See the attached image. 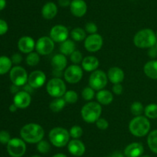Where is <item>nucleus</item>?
Listing matches in <instances>:
<instances>
[{
    "label": "nucleus",
    "instance_id": "1",
    "mask_svg": "<svg viewBox=\"0 0 157 157\" xmlns=\"http://www.w3.org/2000/svg\"><path fill=\"white\" fill-rule=\"evenodd\" d=\"M20 135L25 142L29 143H38L43 139L44 131L42 126L36 123H29L20 130Z\"/></svg>",
    "mask_w": 157,
    "mask_h": 157
},
{
    "label": "nucleus",
    "instance_id": "32",
    "mask_svg": "<svg viewBox=\"0 0 157 157\" xmlns=\"http://www.w3.org/2000/svg\"><path fill=\"white\" fill-rule=\"evenodd\" d=\"M25 61L27 65L30 66H35L36 65L38 64L40 61V56L38 52H30L28 54L27 57L25 58Z\"/></svg>",
    "mask_w": 157,
    "mask_h": 157
},
{
    "label": "nucleus",
    "instance_id": "37",
    "mask_svg": "<svg viewBox=\"0 0 157 157\" xmlns=\"http://www.w3.org/2000/svg\"><path fill=\"white\" fill-rule=\"evenodd\" d=\"M69 133L73 139H79L83 135V129L80 126H74L71 128Z\"/></svg>",
    "mask_w": 157,
    "mask_h": 157
},
{
    "label": "nucleus",
    "instance_id": "39",
    "mask_svg": "<svg viewBox=\"0 0 157 157\" xmlns=\"http://www.w3.org/2000/svg\"><path fill=\"white\" fill-rule=\"evenodd\" d=\"M95 123H96L97 127L101 130H106L109 126L108 121L104 118H99Z\"/></svg>",
    "mask_w": 157,
    "mask_h": 157
},
{
    "label": "nucleus",
    "instance_id": "7",
    "mask_svg": "<svg viewBox=\"0 0 157 157\" xmlns=\"http://www.w3.org/2000/svg\"><path fill=\"white\" fill-rule=\"evenodd\" d=\"M108 78L107 75L102 70H97L92 72L89 77V86L94 90H101L107 86Z\"/></svg>",
    "mask_w": 157,
    "mask_h": 157
},
{
    "label": "nucleus",
    "instance_id": "45",
    "mask_svg": "<svg viewBox=\"0 0 157 157\" xmlns=\"http://www.w3.org/2000/svg\"><path fill=\"white\" fill-rule=\"evenodd\" d=\"M148 53L149 55H150L151 58H156L157 56V47L156 45H155L154 46H153V47L150 48V50H149Z\"/></svg>",
    "mask_w": 157,
    "mask_h": 157
},
{
    "label": "nucleus",
    "instance_id": "11",
    "mask_svg": "<svg viewBox=\"0 0 157 157\" xmlns=\"http://www.w3.org/2000/svg\"><path fill=\"white\" fill-rule=\"evenodd\" d=\"M55 48V42L48 36H42L38 38L35 44V49L39 55H47L52 53Z\"/></svg>",
    "mask_w": 157,
    "mask_h": 157
},
{
    "label": "nucleus",
    "instance_id": "27",
    "mask_svg": "<svg viewBox=\"0 0 157 157\" xmlns=\"http://www.w3.org/2000/svg\"><path fill=\"white\" fill-rule=\"evenodd\" d=\"M12 62L7 56H0V75H5L12 69Z\"/></svg>",
    "mask_w": 157,
    "mask_h": 157
},
{
    "label": "nucleus",
    "instance_id": "31",
    "mask_svg": "<svg viewBox=\"0 0 157 157\" xmlns=\"http://www.w3.org/2000/svg\"><path fill=\"white\" fill-rule=\"evenodd\" d=\"M144 114L148 119H157V104L150 103L144 108Z\"/></svg>",
    "mask_w": 157,
    "mask_h": 157
},
{
    "label": "nucleus",
    "instance_id": "18",
    "mask_svg": "<svg viewBox=\"0 0 157 157\" xmlns=\"http://www.w3.org/2000/svg\"><path fill=\"white\" fill-rule=\"evenodd\" d=\"M35 42L32 37L23 36L18 42V48L23 53H30L35 49Z\"/></svg>",
    "mask_w": 157,
    "mask_h": 157
},
{
    "label": "nucleus",
    "instance_id": "53",
    "mask_svg": "<svg viewBox=\"0 0 157 157\" xmlns=\"http://www.w3.org/2000/svg\"><path fill=\"white\" fill-rule=\"evenodd\" d=\"M140 157H151V156H150V155H141Z\"/></svg>",
    "mask_w": 157,
    "mask_h": 157
},
{
    "label": "nucleus",
    "instance_id": "35",
    "mask_svg": "<svg viewBox=\"0 0 157 157\" xmlns=\"http://www.w3.org/2000/svg\"><path fill=\"white\" fill-rule=\"evenodd\" d=\"M37 149L40 153L46 154L50 151L51 146L48 142L42 139L37 143Z\"/></svg>",
    "mask_w": 157,
    "mask_h": 157
},
{
    "label": "nucleus",
    "instance_id": "10",
    "mask_svg": "<svg viewBox=\"0 0 157 157\" xmlns=\"http://www.w3.org/2000/svg\"><path fill=\"white\" fill-rule=\"evenodd\" d=\"M83 77V69L78 65L74 64L68 66L64 72V78L67 83L75 84L81 80Z\"/></svg>",
    "mask_w": 157,
    "mask_h": 157
},
{
    "label": "nucleus",
    "instance_id": "20",
    "mask_svg": "<svg viewBox=\"0 0 157 157\" xmlns=\"http://www.w3.org/2000/svg\"><path fill=\"white\" fill-rule=\"evenodd\" d=\"M107 78L113 84L121 83L124 79V72L121 68L113 66L107 72Z\"/></svg>",
    "mask_w": 157,
    "mask_h": 157
},
{
    "label": "nucleus",
    "instance_id": "42",
    "mask_svg": "<svg viewBox=\"0 0 157 157\" xmlns=\"http://www.w3.org/2000/svg\"><path fill=\"white\" fill-rule=\"evenodd\" d=\"M9 26L5 20L0 19V35H2L8 32Z\"/></svg>",
    "mask_w": 157,
    "mask_h": 157
},
{
    "label": "nucleus",
    "instance_id": "3",
    "mask_svg": "<svg viewBox=\"0 0 157 157\" xmlns=\"http://www.w3.org/2000/svg\"><path fill=\"white\" fill-rule=\"evenodd\" d=\"M129 129L132 135L136 137H144L149 133L150 122L148 118L143 115L135 116L129 124Z\"/></svg>",
    "mask_w": 157,
    "mask_h": 157
},
{
    "label": "nucleus",
    "instance_id": "46",
    "mask_svg": "<svg viewBox=\"0 0 157 157\" xmlns=\"http://www.w3.org/2000/svg\"><path fill=\"white\" fill-rule=\"evenodd\" d=\"M71 2V0H58V5H59L61 7H63V8L70 6Z\"/></svg>",
    "mask_w": 157,
    "mask_h": 157
},
{
    "label": "nucleus",
    "instance_id": "30",
    "mask_svg": "<svg viewBox=\"0 0 157 157\" xmlns=\"http://www.w3.org/2000/svg\"><path fill=\"white\" fill-rule=\"evenodd\" d=\"M71 36L73 38V40L76 42H81L86 38V32L84 29L82 28L77 27L75 28L71 32Z\"/></svg>",
    "mask_w": 157,
    "mask_h": 157
},
{
    "label": "nucleus",
    "instance_id": "17",
    "mask_svg": "<svg viewBox=\"0 0 157 157\" xmlns=\"http://www.w3.org/2000/svg\"><path fill=\"white\" fill-rule=\"evenodd\" d=\"M70 10L72 15L81 18L87 12V3L84 0H72L70 5Z\"/></svg>",
    "mask_w": 157,
    "mask_h": 157
},
{
    "label": "nucleus",
    "instance_id": "26",
    "mask_svg": "<svg viewBox=\"0 0 157 157\" xmlns=\"http://www.w3.org/2000/svg\"><path fill=\"white\" fill-rule=\"evenodd\" d=\"M75 43L72 40L67 39L61 43L60 51L64 55H71L75 51Z\"/></svg>",
    "mask_w": 157,
    "mask_h": 157
},
{
    "label": "nucleus",
    "instance_id": "8",
    "mask_svg": "<svg viewBox=\"0 0 157 157\" xmlns=\"http://www.w3.org/2000/svg\"><path fill=\"white\" fill-rule=\"evenodd\" d=\"M7 152L12 157H21L26 152L25 142L20 138H12L7 144Z\"/></svg>",
    "mask_w": 157,
    "mask_h": 157
},
{
    "label": "nucleus",
    "instance_id": "14",
    "mask_svg": "<svg viewBox=\"0 0 157 157\" xmlns=\"http://www.w3.org/2000/svg\"><path fill=\"white\" fill-rule=\"evenodd\" d=\"M46 82V75L41 70H35L31 72L28 78V84L33 89H38L43 86Z\"/></svg>",
    "mask_w": 157,
    "mask_h": 157
},
{
    "label": "nucleus",
    "instance_id": "12",
    "mask_svg": "<svg viewBox=\"0 0 157 157\" xmlns=\"http://www.w3.org/2000/svg\"><path fill=\"white\" fill-rule=\"evenodd\" d=\"M103 43L104 41L101 35L98 33L90 34V35L86 37L84 47L88 52H96L102 48Z\"/></svg>",
    "mask_w": 157,
    "mask_h": 157
},
{
    "label": "nucleus",
    "instance_id": "13",
    "mask_svg": "<svg viewBox=\"0 0 157 157\" xmlns=\"http://www.w3.org/2000/svg\"><path fill=\"white\" fill-rule=\"evenodd\" d=\"M69 32L67 28L62 25L53 26L50 31V38L55 42H63L67 39Z\"/></svg>",
    "mask_w": 157,
    "mask_h": 157
},
{
    "label": "nucleus",
    "instance_id": "48",
    "mask_svg": "<svg viewBox=\"0 0 157 157\" xmlns=\"http://www.w3.org/2000/svg\"><path fill=\"white\" fill-rule=\"evenodd\" d=\"M18 109V108L17 107V106H15L14 103H12V104L10 105V106H9V111H10V112H16V110Z\"/></svg>",
    "mask_w": 157,
    "mask_h": 157
},
{
    "label": "nucleus",
    "instance_id": "21",
    "mask_svg": "<svg viewBox=\"0 0 157 157\" xmlns=\"http://www.w3.org/2000/svg\"><path fill=\"white\" fill-rule=\"evenodd\" d=\"M58 13V7L56 4L52 2H48L41 9V15L45 19L50 20L55 18Z\"/></svg>",
    "mask_w": 157,
    "mask_h": 157
},
{
    "label": "nucleus",
    "instance_id": "38",
    "mask_svg": "<svg viewBox=\"0 0 157 157\" xmlns=\"http://www.w3.org/2000/svg\"><path fill=\"white\" fill-rule=\"evenodd\" d=\"M70 58H71V61L73 63L75 64L78 65V63L81 62L83 60V55L82 53H81L80 51H77L75 50L71 55H70Z\"/></svg>",
    "mask_w": 157,
    "mask_h": 157
},
{
    "label": "nucleus",
    "instance_id": "22",
    "mask_svg": "<svg viewBox=\"0 0 157 157\" xmlns=\"http://www.w3.org/2000/svg\"><path fill=\"white\" fill-rule=\"evenodd\" d=\"M51 64H52V68H53V70L61 71L62 72V70L65 69L67 64L66 55L61 53L56 54V55L52 57Z\"/></svg>",
    "mask_w": 157,
    "mask_h": 157
},
{
    "label": "nucleus",
    "instance_id": "5",
    "mask_svg": "<svg viewBox=\"0 0 157 157\" xmlns=\"http://www.w3.org/2000/svg\"><path fill=\"white\" fill-rule=\"evenodd\" d=\"M49 140L53 146L61 148L68 144L70 133L63 127L53 128L49 132Z\"/></svg>",
    "mask_w": 157,
    "mask_h": 157
},
{
    "label": "nucleus",
    "instance_id": "15",
    "mask_svg": "<svg viewBox=\"0 0 157 157\" xmlns=\"http://www.w3.org/2000/svg\"><path fill=\"white\" fill-rule=\"evenodd\" d=\"M32 102L30 93L25 91H19L15 95L13 103L18 109H25L29 107Z\"/></svg>",
    "mask_w": 157,
    "mask_h": 157
},
{
    "label": "nucleus",
    "instance_id": "25",
    "mask_svg": "<svg viewBox=\"0 0 157 157\" xmlns=\"http://www.w3.org/2000/svg\"><path fill=\"white\" fill-rule=\"evenodd\" d=\"M145 75L152 79H157V60H151L144 65Z\"/></svg>",
    "mask_w": 157,
    "mask_h": 157
},
{
    "label": "nucleus",
    "instance_id": "49",
    "mask_svg": "<svg viewBox=\"0 0 157 157\" xmlns=\"http://www.w3.org/2000/svg\"><path fill=\"white\" fill-rule=\"evenodd\" d=\"M53 75H55V78H60L62 75V73H61V71L53 70Z\"/></svg>",
    "mask_w": 157,
    "mask_h": 157
},
{
    "label": "nucleus",
    "instance_id": "50",
    "mask_svg": "<svg viewBox=\"0 0 157 157\" xmlns=\"http://www.w3.org/2000/svg\"><path fill=\"white\" fill-rule=\"evenodd\" d=\"M112 157H125L124 154L121 153V152H114L111 155Z\"/></svg>",
    "mask_w": 157,
    "mask_h": 157
},
{
    "label": "nucleus",
    "instance_id": "6",
    "mask_svg": "<svg viewBox=\"0 0 157 157\" xmlns=\"http://www.w3.org/2000/svg\"><path fill=\"white\" fill-rule=\"evenodd\" d=\"M47 92L52 97L60 98L64 96L67 91L64 82L60 78H53L48 81L46 86Z\"/></svg>",
    "mask_w": 157,
    "mask_h": 157
},
{
    "label": "nucleus",
    "instance_id": "41",
    "mask_svg": "<svg viewBox=\"0 0 157 157\" xmlns=\"http://www.w3.org/2000/svg\"><path fill=\"white\" fill-rule=\"evenodd\" d=\"M85 31L90 34H95L98 32V26L94 22H89L85 25Z\"/></svg>",
    "mask_w": 157,
    "mask_h": 157
},
{
    "label": "nucleus",
    "instance_id": "56",
    "mask_svg": "<svg viewBox=\"0 0 157 157\" xmlns=\"http://www.w3.org/2000/svg\"><path fill=\"white\" fill-rule=\"evenodd\" d=\"M156 38H157V32H156Z\"/></svg>",
    "mask_w": 157,
    "mask_h": 157
},
{
    "label": "nucleus",
    "instance_id": "16",
    "mask_svg": "<svg viewBox=\"0 0 157 157\" xmlns=\"http://www.w3.org/2000/svg\"><path fill=\"white\" fill-rule=\"evenodd\" d=\"M67 149H68V152L74 156L80 157L84 155L86 148L83 142H81L78 139H73L69 141L67 144Z\"/></svg>",
    "mask_w": 157,
    "mask_h": 157
},
{
    "label": "nucleus",
    "instance_id": "34",
    "mask_svg": "<svg viewBox=\"0 0 157 157\" xmlns=\"http://www.w3.org/2000/svg\"><path fill=\"white\" fill-rule=\"evenodd\" d=\"M130 111L133 115L139 116L142 115L143 112H144V107L140 102H134L132 103L130 106Z\"/></svg>",
    "mask_w": 157,
    "mask_h": 157
},
{
    "label": "nucleus",
    "instance_id": "52",
    "mask_svg": "<svg viewBox=\"0 0 157 157\" xmlns=\"http://www.w3.org/2000/svg\"><path fill=\"white\" fill-rule=\"evenodd\" d=\"M52 157H67V156L64 153H57L55 154V155H54Z\"/></svg>",
    "mask_w": 157,
    "mask_h": 157
},
{
    "label": "nucleus",
    "instance_id": "19",
    "mask_svg": "<svg viewBox=\"0 0 157 157\" xmlns=\"http://www.w3.org/2000/svg\"><path fill=\"white\" fill-rule=\"evenodd\" d=\"M144 152V148L141 143H132L126 146L124 155L126 157H140Z\"/></svg>",
    "mask_w": 157,
    "mask_h": 157
},
{
    "label": "nucleus",
    "instance_id": "44",
    "mask_svg": "<svg viewBox=\"0 0 157 157\" xmlns=\"http://www.w3.org/2000/svg\"><path fill=\"white\" fill-rule=\"evenodd\" d=\"M11 60H12V63H14V64H19L22 61V56H21V54L15 53L12 55Z\"/></svg>",
    "mask_w": 157,
    "mask_h": 157
},
{
    "label": "nucleus",
    "instance_id": "54",
    "mask_svg": "<svg viewBox=\"0 0 157 157\" xmlns=\"http://www.w3.org/2000/svg\"><path fill=\"white\" fill-rule=\"evenodd\" d=\"M32 157H41V156H40V155H32Z\"/></svg>",
    "mask_w": 157,
    "mask_h": 157
},
{
    "label": "nucleus",
    "instance_id": "9",
    "mask_svg": "<svg viewBox=\"0 0 157 157\" xmlns=\"http://www.w3.org/2000/svg\"><path fill=\"white\" fill-rule=\"evenodd\" d=\"M9 77L14 85L17 86H25L28 82L29 75L24 68L21 66H14L10 70Z\"/></svg>",
    "mask_w": 157,
    "mask_h": 157
},
{
    "label": "nucleus",
    "instance_id": "55",
    "mask_svg": "<svg viewBox=\"0 0 157 157\" xmlns=\"http://www.w3.org/2000/svg\"><path fill=\"white\" fill-rule=\"evenodd\" d=\"M106 157H112V156H111V155H110V156H106Z\"/></svg>",
    "mask_w": 157,
    "mask_h": 157
},
{
    "label": "nucleus",
    "instance_id": "33",
    "mask_svg": "<svg viewBox=\"0 0 157 157\" xmlns=\"http://www.w3.org/2000/svg\"><path fill=\"white\" fill-rule=\"evenodd\" d=\"M64 99L66 103L68 104H75L78 100V95L75 91L68 90L66 91L65 94L64 95Z\"/></svg>",
    "mask_w": 157,
    "mask_h": 157
},
{
    "label": "nucleus",
    "instance_id": "51",
    "mask_svg": "<svg viewBox=\"0 0 157 157\" xmlns=\"http://www.w3.org/2000/svg\"><path fill=\"white\" fill-rule=\"evenodd\" d=\"M6 6V0H0V11L5 9Z\"/></svg>",
    "mask_w": 157,
    "mask_h": 157
},
{
    "label": "nucleus",
    "instance_id": "28",
    "mask_svg": "<svg viewBox=\"0 0 157 157\" xmlns=\"http://www.w3.org/2000/svg\"><path fill=\"white\" fill-rule=\"evenodd\" d=\"M66 102L64 98H55L49 105V108L54 112H58L64 108Z\"/></svg>",
    "mask_w": 157,
    "mask_h": 157
},
{
    "label": "nucleus",
    "instance_id": "24",
    "mask_svg": "<svg viewBox=\"0 0 157 157\" xmlns=\"http://www.w3.org/2000/svg\"><path fill=\"white\" fill-rule=\"evenodd\" d=\"M96 99L101 105L107 106L113 102V95L111 92L107 89H101L96 94Z\"/></svg>",
    "mask_w": 157,
    "mask_h": 157
},
{
    "label": "nucleus",
    "instance_id": "40",
    "mask_svg": "<svg viewBox=\"0 0 157 157\" xmlns=\"http://www.w3.org/2000/svg\"><path fill=\"white\" fill-rule=\"evenodd\" d=\"M11 139L10 134L9 132L6 130L0 131V143L2 144H8Z\"/></svg>",
    "mask_w": 157,
    "mask_h": 157
},
{
    "label": "nucleus",
    "instance_id": "23",
    "mask_svg": "<svg viewBox=\"0 0 157 157\" xmlns=\"http://www.w3.org/2000/svg\"><path fill=\"white\" fill-rule=\"evenodd\" d=\"M81 65H82L83 69L87 72H94L97 70L99 66V60L97 57L89 55L83 58Z\"/></svg>",
    "mask_w": 157,
    "mask_h": 157
},
{
    "label": "nucleus",
    "instance_id": "4",
    "mask_svg": "<svg viewBox=\"0 0 157 157\" xmlns=\"http://www.w3.org/2000/svg\"><path fill=\"white\" fill-rule=\"evenodd\" d=\"M102 112V108L100 103L89 102L84 105L81 111V116L84 121L87 123H94L100 118Z\"/></svg>",
    "mask_w": 157,
    "mask_h": 157
},
{
    "label": "nucleus",
    "instance_id": "29",
    "mask_svg": "<svg viewBox=\"0 0 157 157\" xmlns=\"http://www.w3.org/2000/svg\"><path fill=\"white\" fill-rule=\"evenodd\" d=\"M147 144L150 150L157 154V129L149 133L147 137Z\"/></svg>",
    "mask_w": 157,
    "mask_h": 157
},
{
    "label": "nucleus",
    "instance_id": "43",
    "mask_svg": "<svg viewBox=\"0 0 157 157\" xmlns=\"http://www.w3.org/2000/svg\"><path fill=\"white\" fill-rule=\"evenodd\" d=\"M123 88L122 85L121 83H118V84H113V88H112V90H113V92L116 95H121L123 92Z\"/></svg>",
    "mask_w": 157,
    "mask_h": 157
},
{
    "label": "nucleus",
    "instance_id": "2",
    "mask_svg": "<svg viewBox=\"0 0 157 157\" xmlns=\"http://www.w3.org/2000/svg\"><path fill=\"white\" fill-rule=\"evenodd\" d=\"M156 42V34L151 29H144L139 31L133 38L134 45L140 49H150L154 46Z\"/></svg>",
    "mask_w": 157,
    "mask_h": 157
},
{
    "label": "nucleus",
    "instance_id": "47",
    "mask_svg": "<svg viewBox=\"0 0 157 157\" xmlns=\"http://www.w3.org/2000/svg\"><path fill=\"white\" fill-rule=\"evenodd\" d=\"M18 87H19V86H17L13 84L12 86H11V92H12V93L16 94L17 92H19V91H18Z\"/></svg>",
    "mask_w": 157,
    "mask_h": 157
},
{
    "label": "nucleus",
    "instance_id": "36",
    "mask_svg": "<svg viewBox=\"0 0 157 157\" xmlns=\"http://www.w3.org/2000/svg\"><path fill=\"white\" fill-rule=\"evenodd\" d=\"M81 95H82L83 99L84 100H87V101H90V100L93 99L95 95L94 89H92L91 87H86L84 88L82 90V92H81Z\"/></svg>",
    "mask_w": 157,
    "mask_h": 157
}]
</instances>
